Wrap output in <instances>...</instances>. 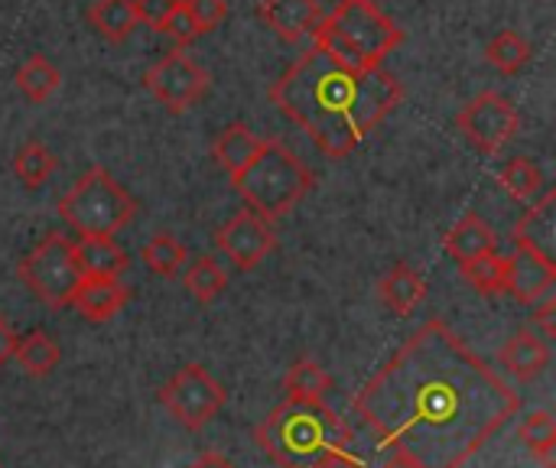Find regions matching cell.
<instances>
[{
  "label": "cell",
  "mask_w": 556,
  "mask_h": 468,
  "mask_svg": "<svg viewBox=\"0 0 556 468\" xmlns=\"http://www.w3.org/2000/svg\"><path fill=\"white\" fill-rule=\"evenodd\" d=\"M459 270H463V280L482 296H498L508 290V261L498 251L476 257L469 264H459Z\"/></svg>",
  "instance_id": "cell-27"
},
{
  "label": "cell",
  "mask_w": 556,
  "mask_h": 468,
  "mask_svg": "<svg viewBox=\"0 0 556 468\" xmlns=\"http://www.w3.org/2000/svg\"><path fill=\"white\" fill-rule=\"evenodd\" d=\"M182 283H186L189 296H195L199 303H212V300H218L222 290L228 287V274H225V267H222L215 257H199V261L186 270Z\"/></svg>",
  "instance_id": "cell-30"
},
{
  "label": "cell",
  "mask_w": 556,
  "mask_h": 468,
  "mask_svg": "<svg viewBox=\"0 0 556 468\" xmlns=\"http://www.w3.org/2000/svg\"><path fill=\"white\" fill-rule=\"evenodd\" d=\"M316 468H365V463L349 450H332L329 456H323V463Z\"/></svg>",
  "instance_id": "cell-36"
},
{
  "label": "cell",
  "mask_w": 556,
  "mask_h": 468,
  "mask_svg": "<svg viewBox=\"0 0 556 468\" xmlns=\"http://www.w3.org/2000/svg\"><path fill=\"white\" fill-rule=\"evenodd\" d=\"M199 26V33H208L215 29L225 16H228V3L225 0H182Z\"/></svg>",
  "instance_id": "cell-32"
},
{
  "label": "cell",
  "mask_w": 556,
  "mask_h": 468,
  "mask_svg": "<svg viewBox=\"0 0 556 468\" xmlns=\"http://www.w3.org/2000/svg\"><path fill=\"white\" fill-rule=\"evenodd\" d=\"M456 127L463 130V137L482 150V153H502L521 130V117L518 107L498 94V91H482L476 94L459 114H456Z\"/></svg>",
  "instance_id": "cell-9"
},
{
  "label": "cell",
  "mask_w": 556,
  "mask_h": 468,
  "mask_svg": "<svg viewBox=\"0 0 556 468\" xmlns=\"http://www.w3.org/2000/svg\"><path fill=\"white\" fill-rule=\"evenodd\" d=\"M179 0H134V10H137V20L153 26V29H163V23L169 20V13L176 10Z\"/></svg>",
  "instance_id": "cell-34"
},
{
  "label": "cell",
  "mask_w": 556,
  "mask_h": 468,
  "mask_svg": "<svg viewBox=\"0 0 556 468\" xmlns=\"http://www.w3.org/2000/svg\"><path fill=\"white\" fill-rule=\"evenodd\" d=\"M261 16H264V23L277 36H283L290 42H296L306 33H313L316 23L323 20L316 0H264L261 3Z\"/></svg>",
  "instance_id": "cell-17"
},
{
  "label": "cell",
  "mask_w": 556,
  "mask_h": 468,
  "mask_svg": "<svg viewBox=\"0 0 556 468\" xmlns=\"http://www.w3.org/2000/svg\"><path fill=\"white\" fill-rule=\"evenodd\" d=\"M498 186H502L515 202H525V205H534V202L544 195V189H547L541 166L531 163V160H525V156H515V160H508V163L502 166Z\"/></svg>",
  "instance_id": "cell-22"
},
{
  "label": "cell",
  "mask_w": 556,
  "mask_h": 468,
  "mask_svg": "<svg viewBox=\"0 0 556 468\" xmlns=\"http://www.w3.org/2000/svg\"><path fill=\"white\" fill-rule=\"evenodd\" d=\"M283 391H287V401L326 404V394L332 391V378L313 358H296L290 371L283 375Z\"/></svg>",
  "instance_id": "cell-21"
},
{
  "label": "cell",
  "mask_w": 556,
  "mask_h": 468,
  "mask_svg": "<svg viewBox=\"0 0 556 468\" xmlns=\"http://www.w3.org/2000/svg\"><path fill=\"white\" fill-rule=\"evenodd\" d=\"M378 300L394 313V316H410L424 300H427V280L410 267V264H394L381 280H378Z\"/></svg>",
  "instance_id": "cell-16"
},
{
  "label": "cell",
  "mask_w": 556,
  "mask_h": 468,
  "mask_svg": "<svg viewBox=\"0 0 556 468\" xmlns=\"http://www.w3.org/2000/svg\"><path fill=\"white\" fill-rule=\"evenodd\" d=\"M137 215L134 195L101 166L88 169L62 199L59 218L72 225L81 238H114Z\"/></svg>",
  "instance_id": "cell-6"
},
{
  "label": "cell",
  "mask_w": 556,
  "mask_h": 468,
  "mask_svg": "<svg viewBox=\"0 0 556 468\" xmlns=\"http://www.w3.org/2000/svg\"><path fill=\"white\" fill-rule=\"evenodd\" d=\"M13 349H16V332L13 326L0 316V365H7L13 358Z\"/></svg>",
  "instance_id": "cell-37"
},
{
  "label": "cell",
  "mask_w": 556,
  "mask_h": 468,
  "mask_svg": "<svg viewBox=\"0 0 556 468\" xmlns=\"http://www.w3.org/2000/svg\"><path fill=\"white\" fill-rule=\"evenodd\" d=\"M261 143H264V137H257L251 127H244V124H228V127L218 134L212 153H215V163L235 179V176L257 156Z\"/></svg>",
  "instance_id": "cell-20"
},
{
  "label": "cell",
  "mask_w": 556,
  "mask_h": 468,
  "mask_svg": "<svg viewBox=\"0 0 556 468\" xmlns=\"http://www.w3.org/2000/svg\"><path fill=\"white\" fill-rule=\"evenodd\" d=\"M143 85L147 91L173 114H182L189 111L208 88V72L192 59L186 55L182 49L176 52H166L156 65L147 68L143 75Z\"/></svg>",
  "instance_id": "cell-10"
},
{
  "label": "cell",
  "mask_w": 556,
  "mask_h": 468,
  "mask_svg": "<svg viewBox=\"0 0 556 468\" xmlns=\"http://www.w3.org/2000/svg\"><path fill=\"white\" fill-rule=\"evenodd\" d=\"M485 59L502 72V75H515L531 62V42L518 33V29H502L489 39L485 46Z\"/></svg>",
  "instance_id": "cell-28"
},
{
  "label": "cell",
  "mask_w": 556,
  "mask_h": 468,
  "mask_svg": "<svg viewBox=\"0 0 556 468\" xmlns=\"http://www.w3.org/2000/svg\"><path fill=\"white\" fill-rule=\"evenodd\" d=\"M231 182L244 205L274 225L277 218L290 215L300 205V199L313 186V173L283 140L264 137L257 156Z\"/></svg>",
  "instance_id": "cell-5"
},
{
  "label": "cell",
  "mask_w": 556,
  "mask_h": 468,
  "mask_svg": "<svg viewBox=\"0 0 556 468\" xmlns=\"http://www.w3.org/2000/svg\"><path fill=\"white\" fill-rule=\"evenodd\" d=\"M186 468H235L222 453H202L192 466H186Z\"/></svg>",
  "instance_id": "cell-38"
},
{
  "label": "cell",
  "mask_w": 556,
  "mask_h": 468,
  "mask_svg": "<svg viewBox=\"0 0 556 468\" xmlns=\"http://www.w3.org/2000/svg\"><path fill=\"white\" fill-rule=\"evenodd\" d=\"M443 248H446V254H450L456 264H469V261H476V257L495 254L498 235H495V228H492L482 215L466 212V215L450 228Z\"/></svg>",
  "instance_id": "cell-15"
},
{
  "label": "cell",
  "mask_w": 556,
  "mask_h": 468,
  "mask_svg": "<svg viewBox=\"0 0 556 468\" xmlns=\"http://www.w3.org/2000/svg\"><path fill=\"white\" fill-rule=\"evenodd\" d=\"M62 85V72L46 59V55H29L20 68H16V88L29 98V101H36V104H42V101H49L52 94H55V88Z\"/></svg>",
  "instance_id": "cell-25"
},
{
  "label": "cell",
  "mask_w": 556,
  "mask_h": 468,
  "mask_svg": "<svg viewBox=\"0 0 556 468\" xmlns=\"http://www.w3.org/2000/svg\"><path fill=\"white\" fill-rule=\"evenodd\" d=\"M534 322L538 329L544 332V339H554L556 336V296L547 293L541 303H534Z\"/></svg>",
  "instance_id": "cell-35"
},
{
  "label": "cell",
  "mask_w": 556,
  "mask_h": 468,
  "mask_svg": "<svg viewBox=\"0 0 556 468\" xmlns=\"http://www.w3.org/2000/svg\"><path fill=\"white\" fill-rule=\"evenodd\" d=\"M88 23L111 42H124L140 26L134 0H98L88 10Z\"/></svg>",
  "instance_id": "cell-23"
},
{
  "label": "cell",
  "mask_w": 556,
  "mask_h": 468,
  "mask_svg": "<svg viewBox=\"0 0 556 468\" xmlns=\"http://www.w3.org/2000/svg\"><path fill=\"white\" fill-rule=\"evenodd\" d=\"M13 173H16V179H20L23 186L39 189V186H46L49 176L55 173V156H52V150H49L46 143L29 140V143H23V147L16 150V156H13Z\"/></svg>",
  "instance_id": "cell-29"
},
{
  "label": "cell",
  "mask_w": 556,
  "mask_h": 468,
  "mask_svg": "<svg viewBox=\"0 0 556 468\" xmlns=\"http://www.w3.org/2000/svg\"><path fill=\"white\" fill-rule=\"evenodd\" d=\"M505 261H508V290L505 293H511L518 303L534 306L547 293H554L556 264L551 257L538 254L528 244H515V251Z\"/></svg>",
  "instance_id": "cell-12"
},
{
  "label": "cell",
  "mask_w": 556,
  "mask_h": 468,
  "mask_svg": "<svg viewBox=\"0 0 556 468\" xmlns=\"http://www.w3.org/2000/svg\"><path fill=\"white\" fill-rule=\"evenodd\" d=\"M225 401L228 391L205 365H186L160 388V404L169 410L176 423H182L192 433L205 430L218 417Z\"/></svg>",
  "instance_id": "cell-8"
},
{
  "label": "cell",
  "mask_w": 556,
  "mask_h": 468,
  "mask_svg": "<svg viewBox=\"0 0 556 468\" xmlns=\"http://www.w3.org/2000/svg\"><path fill=\"white\" fill-rule=\"evenodd\" d=\"M498 362L505 365V371L515 381L531 384V381H538L547 371V365H551V345L534 329H521V332H515L498 349Z\"/></svg>",
  "instance_id": "cell-14"
},
{
  "label": "cell",
  "mask_w": 556,
  "mask_h": 468,
  "mask_svg": "<svg viewBox=\"0 0 556 468\" xmlns=\"http://www.w3.org/2000/svg\"><path fill=\"white\" fill-rule=\"evenodd\" d=\"M75 257H78L81 277H111V280H117L130 267L124 248L114 238H98V235L78 238L75 241Z\"/></svg>",
  "instance_id": "cell-19"
},
{
  "label": "cell",
  "mask_w": 556,
  "mask_h": 468,
  "mask_svg": "<svg viewBox=\"0 0 556 468\" xmlns=\"http://www.w3.org/2000/svg\"><path fill=\"white\" fill-rule=\"evenodd\" d=\"M270 101L329 160H342L404 101V85L384 68L352 72L313 46L277 78Z\"/></svg>",
  "instance_id": "cell-2"
},
{
  "label": "cell",
  "mask_w": 556,
  "mask_h": 468,
  "mask_svg": "<svg viewBox=\"0 0 556 468\" xmlns=\"http://www.w3.org/2000/svg\"><path fill=\"white\" fill-rule=\"evenodd\" d=\"M518 437L531 450V456H538L541 466L556 468V420L551 410L528 414L518 427Z\"/></svg>",
  "instance_id": "cell-26"
},
{
  "label": "cell",
  "mask_w": 556,
  "mask_h": 468,
  "mask_svg": "<svg viewBox=\"0 0 556 468\" xmlns=\"http://www.w3.org/2000/svg\"><path fill=\"white\" fill-rule=\"evenodd\" d=\"M381 468H424L414 456H407V453H401V450H391V456L384 459V466Z\"/></svg>",
  "instance_id": "cell-39"
},
{
  "label": "cell",
  "mask_w": 556,
  "mask_h": 468,
  "mask_svg": "<svg viewBox=\"0 0 556 468\" xmlns=\"http://www.w3.org/2000/svg\"><path fill=\"white\" fill-rule=\"evenodd\" d=\"M20 280L29 287L33 296H39L46 306H68L75 287L85 280L78 257H75V241L65 235H46L23 261H20Z\"/></svg>",
  "instance_id": "cell-7"
},
{
  "label": "cell",
  "mask_w": 556,
  "mask_h": 468,
  "mask_svg": "<svg viewBox=\"0 0 556 468\" xmlns=\"http://www.w3.org/2000/svg\"><path fill=\"white\" fill-rule=\"evenodd\" d=\"M160 33H169L179 46H186V42H192L195 36H202L199 26H195V20H192V13H189V7H186L182 0L176 3V10L169 13V20L163 23Z\"/></svg>",
  "instance_id": "cell-33"
},
{
  "label": "cell",
  "mask_w": 556,
  "mask_h": 468,
  "mask_svg": "<svg viewBox=\"0 0 556 468\" xmlns=\"http://www.w3.org/2000/svg\"><path fill=\"white\" fill-rule=\"evenodd\" d=\"M143 264L156 274V277H176L186 264V248L179 244V238L173 235H153L143 248Z\"/></svg>",
  "instance_id": "cell-31"
},
{
  "label": "cell",
  "mask_w": 556,
  "mask_h": 468,
  "mask_svg": "<svg viewBox=\"0 0 556 468\" xmlns=\"http://www.w3.org/2000/svg\"><path fill=\"white\" fill-rule=\"evenodd\" d=\"M378 450L424 468H463L521 410L518 391L443 319H427L355 394Z\"/></svg>",
  "instance_id": "cell-1"
},
{
  "label": "cell",
  "mask_w": 556,
  "mask_h": 468,
  "mask_svg": "<svg viewBox=\"0 0 556 468\" xmlns=\"http://www.w3.org/2000/svg\"><path fill=\"white\" fill-rule=\"evenodd\" d=\"M515 244H528L538 254H556V192L544 189V195L531 205V212L515 225Z\"/></svg>",
  "instance_id": "cell-18"
},
{
  "label": "cell",
  "mask_w": 556,
  "mask_h": 468,
  "mask_svg": "<svg viewBox=\"0 0 556 468\" xmlns=\"http://www.w3.org/2000/svg\"><path fill=\"white\" fill-rule=\"evenodd\" d=\"M401 42V26L375 0H339V7L313 29V46L352 72L381 68L388 52Z\"/></svg>",
  "instance_id": "cell-4"
},
{
  "label": "cell",
  "mask_w": 556,
  "mask_h": 468,
  "mask_svg": "<svg viewBox=\"0 0 556 468\" xmlns=\"http://www.w3.org/2000/svg\"><path fill=\"white\" fill-rule=\"evenodd\" d=\"M130 300V290L121 283V280H111V277H85L68 306H75V313L85 319V322H108L114 319Z\"/></svg>",
  "instance_id": "cell-13"
},
{
  "label": "cell",
  "mask_w": 556,
  "mask_h": 468,
  "mask_svg": "<svg viewBox=\"0 0 556 468\" xmlns=\"http://www.w3.org/2000/svg\"><path fill=\"white\" fill-rule=\"evenodd\" d=\"M215 248L238 267V270H254L261 267L270 251L277 248L274 225L254 215L251 208H241L231 215L218 231H215Z\"/></svg>",
  "instance_id": "cell-11"
},
{
  "label": "cell",
  "mask_w": 556,
  "mask_h": 468,
  "mask_svg": "<svg viewBox=\"0 0 556 468\" xmlns=\"http://www.w3.org/2000/svg\"><path fill=\"white\" fill-rule=\"evenodd\" d=\"M13 358L20 362V368L29 378H49L55 371V365H59V345L52 342V336H46V332L36 329V332L16 339Z\"/></svg>",
  "instance_id": "cell-24"
},
{
  "label": "cell",
  "mask_w": 556,
  "mask_h": 468,
  "mask_svg": "<svg viewBox=\"0 0 556 468\" xmlns=\"http://www.w3.org/2000/svg\"><path fill=\"white\" fill-rule=\"evenodd\" d=\"M254 440L277 468H316L332 450H349L352 430L326 404L283 401L257 423Z\"/></svg>",
  "instance_id": "cell-3"
}]
</instances>
